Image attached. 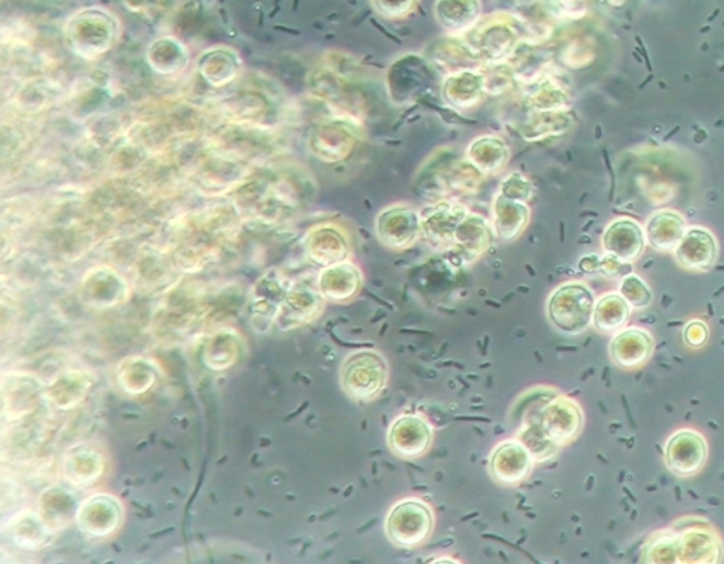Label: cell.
<instances>
[{
	"instance_id": "cell-11",
	"label": "cell",
	"mask_w": 724,
	"mask_h": 564,
	"mask_svg": "<svg viewBox=\"0 0 724 564\" xmlns=\"http://www.w3.org/2000/svg\"><path fill=\"white\" fill-rule=\"evenodd\" d=\"M434 442V429L422 416L403 415L393 421L388 430V446L402 459H420Z\"/></svg>"
},
{
	"instance_id": "cell-25",
	"label": "cell",
	"mask_w": 724,
	"mask_h": 564,
	"mask_svg": "<svg viewBox=\"0 0 724 564\" xmlns=\"http://www.w3.org/2000/svg\"><path fill=\"white\" fill-rule=\"evenodd\" d=\"M683 221L679 217H670L668 227L660 226L658 217H654L648 226L651 245L659 251H670L682 241Z\"/></svg>"
},
{
	"instance_id": "cell-5",
	"label": "cell",
	"mask_w": 724,
	"mask_h": 564,
	"mask_svg": "<svg viewBox=\"0 0 724 564\" xmlns=\"http://www.w3.org/2000/svg\"><path fill=\"white\" fill-rule=\"evenodd\" d=\"M118 21L114 14L101 8H87L72 14L66 33L80 50H106L118 34Z\"/></svg>"
},
{
	"instance_id": "cell-17",
	"label": "cell",
	"mask_w": 724,
	"mask_h": 564,
	"mask_svg": "<svg viewBox=\"0 0 724 564\" xmlns=\"http://www.w3.org/2000/svg\"><path fill=\"white\" fill-rule=\"evenodd\" d=\"M481 0H436L435 18L447 33L461 36L473 31L481 22Z\"/></svg>"
},
{
	"instance_id": "cell-1",
	"label": "cell",
	"mask_w": 724,
	"mask_h": 564,
	"mask_svg": "<svg viewBox=\"0 0 724 564\" xmlns=\"http://www.w3.org/2000/svg\"><path fill=\"white\" fill-rule=\"evenodd\" d=\"M595 306V295L589 286L582 281H567L549 296L548 319L559 333L579 335L593 324Z\"/></svg>"
},
{
	"instance_id": "cell-13",
	"label": "cell",
	"mask_w": 724,
	"mask_h": 564,
	"mask_svg": "<svg viewBox=\"0 0 724 564\" xmlns=\"http://www.w3.org/2000/svg\"><path fill=\"white\" fill-rule=\"evenodd\" d=\"M493 223L480 214L470 212L457 228L450 250L460 264L469 265L480 260L494 241Z\"/></svg>"
},
{
	"instance_id": "cell-7",
	"label": "cell",
	"mask_w": 724,
	"mask_h": 564,
	"mask_svg": "<svg viewBox=\"0 0 724 564\" xmlns=\"http://www.w3.org/2000/svg\"><path fill=\"white\" fill-rule=\"evenodd\" d=\"M471 211L466 204L455 199H439L422 208V238L437 250L449 251L455 242L457 228Z\"/></svg>"
},
{
	"instance_id": "cell-10",
	"label": "cell",
	"mask_w": 724,
	"mask_h": 564,
	"mask_svg": "<svg viewBox=\"0 0 724 564\" xmlns=\"http://www.w3.org/2000/svg\"><path fill=\"white\" fill-rule=\"evenodd\" d=\"M543 431L559 446H565L581 435L585 415L575 399L552 398L538 417Z\"/></svg>"
},
{
	"instance_id": "cell-14",
	"label": "cell",
	"mask_w": 724,
	"mask_h": 564,
	"mask_svg": "<svg viewBox=\"0 0 724 564\" xmlns=\"http://www.w3.org/2000/svg\"><path fill=\"white\" fill-rule=\"evenodd\" d=\"M364 286L361 269L353 262L323 267L319 275V290L334 303H348L357 298Z\"/></svg>"
},
{
	"instance_id": "cell-29",
	"label": "cell",
	"mask_w": 724,
	"mask_h": 564,
	"mask_svg": "<svg viewBox=\"0 0 724 564\" xmlns=\"http://www.w3.org/2000/svg\"><path fill=\"white\" fill-rule=\"evenodd\" d=\"M685 343L691 348H701L706 344L709 338V330L702 321H693L685 329L683 333Z\"/></svg>"
},
{
	"instance_id": "cell-18",
	"label": "cell",
	"mask_w": 724,
	"mask_h": 564,
	"mask_svg": "<svg viewBox=\"0 0 724 564\" xmlns=\"http://www.w3.org/2000/svg\"><path fill=\"white\" fill-rule=\"evenodd\" d=\"M531 208L528 203L515 202L497 193L493 202V230L503 241H515L528 228Z\"/></svg>"
},
{
	"instance_id": "cell-20",
	"label": "cell",
	"mask_w": 724,
	"mask_h": 564,
	"mask_svg": "<svg viewBox=\"0 0 724 564\" xmlns=\"http://www.w3.org/2000/svg\"><path fill=\"white\" fill-rule=\"evenodd\" d=\"M512 150L498 136L484 135L474 139L468 149V160L483 174H497L507 166Z\"/></svg>"
},
{
	"instance_id": "cell-9",
	"label": "cell",
	"mask_w": 724,
	"mask_h": 564,
	"mask_svg": "<svg viewBox=\"0 0 724 564\" xmlns=\"http://www.w3.org/2000/svg\"><path fill=\"white\" fill-rule=\"evenodd\" d=\"M533 464L536 460L521 440H505L491 453L490 473L504 487H515L531 475Z\"/></svg>"
},
{
	"instance_id": "cell-2",
	"label": "cell",
	"mask_w": 724,
	"mask_h": 564,
	"mask_svg": "<svg viewBox=\"0 0 724 564\" xmlns=\"http://www.w3.org/2000/svg\"><path fill=\"white\" fill-rule=\"evenodd\" d=\"M466 43L484 65H503L522 45V33L514 18L495 14L469 32Z\"/></svg>"
},
{
	"instance_id": "cell-19",
	"label": "cell",
	"mask_w": 724,
	"mask_h": 564,
	"mask_svg": "<svg viewBox=\"0 0 724 564\" xmlns=\"http://www.w3.org/2000/svg\"><path fill=\"white\" fill-rule=\"evenodd\" d=\"M717 245L711 233L692 230L679 242L677 260L689 271H709L716 261Z\"/></svg>"
},
{
	"instance_id": "cell-22",
	"label": "cell",
	"mask_w": 724,
	"mask_h": 564,
	"mask_svg": "<svg viewBox=\"0 0 724 564\" xmlns=\"http://www.w3.org/2000/svg\"><path fill=\"white\" fill-rule=\"evenodd\" d=\"M630 315L631 306L621 293L605 295L595 306L593 325L601 333L613 334L625 327Z\"/></svg>"
},
{
	"instance_id": "cell-24",
	"label": "cell",
	"mask_w": 724,
	"mask_h": 564,
	"mask_svg": "<svg viewBox=\"0 0 724 564\" xmlns=\"http://www.w3.org/2000/svg\"><path fill=\"white\" fill-rule=\"evenodd\" d=\"M519 440L531 451L536 463H545V461L553 459L558 453L559 447H561L543 431L539 421L529 422L528 426L519 435Z\"/></svg>"
},
{
	"instance_id": "cell-15",
	"label": "cell",
	"mask_w": 724,
	"mask_h": 564,
	"mask_svg": "<svg viewBox=\"0 0 724 564\" xmlns=\"http://www.w3.org/2000/svg\"><path fill=\"white\" fill-rule=\"evenodd\" d=\"M654 348L653 334L644 329L630 327L616 333L610 343V357L616 366L634 369L650 361Z\"/></svg>"
},
{
	"instance_id": "cell-12",
	"label": "cell",
	"mask_w": 724,
	"mask_h": 564,
	"mask_svg": "<svg viewBox=\"0 0 724 564\" xmlns=\"http://www.w3.org/2000/svg\"><path fill=\"white\" fill-rule=\"evenodd\" d=\"M306 251L315 265L329 267L348 261L353 246L344 228L325 223L309 232Z\"/></svg>"
},
{
	"instance_id": "cell-28",
	"label": "cell",
	"mask_w": 724,
	"mask_h": 564,
	"mask_svg": "<svg viewBox=\"0 0 724 564\" xmlns=\"http://www.w3.org/2000/svg\"><path fill=\"white\" fill-rule=\"evenodd\" d=\"M498 193L515 202L528 203L533 197V186L524 174L514 172L503 180Z\"/></svg>"
},
{
	"instance_id": "cell-27",
	"label": "cell",
	"mask_w": 724,
	"mask_h": 564,
	"mask_svg": "<svg viewBox=\"0 0 724 564\" xmlns=\"http://www.w3.org/2000/svg\"><path fill=\"white\" fill-rule=\"evenodd\" d=\"M374 11L387 21H402L415 13L420 0H371Z\"/></svg>"
},
{
	"instance_id": "cell-26",
	"label": "cell",
	"mask_w": 724,
	"mask_h": 564,
	"mask_svg": "<svg viewBox=\"0 0 724 564\" xmlns=\"http://www.w3.org/2000/svg\"><path fill=\"white\" fill-rule=\"evenodd\" d=\"M620 293L631 306V309L648 308L653 301V291L646 286L641 277L635 275L627 276L621 284Z\"/></svg>"
},
{
	"instance_id": "cell-4",
	"label": "cell",
	"mask_w": 724,
	"mask_h": 564,
	"mask_svg": "<svg viewBox=\"0 0 724 564\" xmlns=\"http://www.w3.org/2000/svg\"><path fill=\"white\" fill-rule=\"evenodd\" d=\"M435 528V515L424 500L407 498L388 514L386 532L397 548L416 549L427 542Z\"/></svg>"
},
{
	"instance_id": "cell-16",
	"label": "cell",
	"mask_w": 724,
	"mask_h": 564,
	"mask_svg": "<svg viewBox=\"0 0 724 564\" xmlns=\"http://www.w3.org/2000/svg\"><path fill=\"white\" fill-rule=\"evenodd\" d=\"M487 92L485 74L479 68H464L447 76L441 85V96L446 104L456 110H471L483 101Z\"/></svg>"
},
{
	"instance_id": "cell-3",
	"label": "cell",
	"mask_w": 724,
	"mask_h": 564,
	"mask_svg": "<svg viewBox=\"0 0 724 564\" xmlns=\"http://www.w3.org/2000/svg\"><path fill=\"white\" fill-rule=\"evenodd\" d=\"M342 387L348 398L357 402H371L387 388L390 367L376 349H359L349 354L342 367Z\"/></svg>"
},
{
	"instance_id": "cell-8",
	"label": "cell",
	"mask_w": 724,
	"mask_h": 564,
	"mask_svg": "<svg viewBox=\"0 0 724 564\" xmlns=\"http://www.w3.org/2000/svg\"><path fill=\"white\" fill-rule=\"evenodd\" d=\"M709 446L706 439L697 430L675 431L665 446V464L680 479L701 473L706 464Z\"/></svg>"
},
{
	"instance_id": "cell-6",
	"label": "cell",
	"mask_w": 724,
	"mask_h": 564,
	"mask_svg": "<svg viewBox=\"0 0 724 564\" xmlns=\"http://www.w3.org/2000/svg\"><path fill=\"white\" fill-rule=\"evenodd\" d=\"M376 232L388 250H410L422 238L421 212L405 204H393L378 214Z\"/></svg>"
},
{
	"instance_id": "cell-21",
	"label": "cell",
	"mask_w": 724,
	"mask_h": 564,
	"mask_svg": "<svg viewBox=\"0 0 724 564\" xmlns=\"http://www.w3.org/2000/svg\"><path fill=\"white\" fill-rule=\"evenodd\" d=\"M605 250L621 262H633L644 250V238L640 227L630 221H617L605 233Z\"/></svg>"
},
{
	"instance_id": "cell-23",
	"label": "cell",
	"mask_w": 724,
	"mask_h": 564,
	"mask_svg": "<svg viewBox=\"0 0 724 564\" xmlns=\"http://www.w3.org/2000/svg\"><path fill=\"white\" fill-rule=\"evenodd\" d=\"M682 556L683 562L714 563V556H721V542H714V537L704 532L689 533L683 538Z\"/></svg>"
}]
</instances>
